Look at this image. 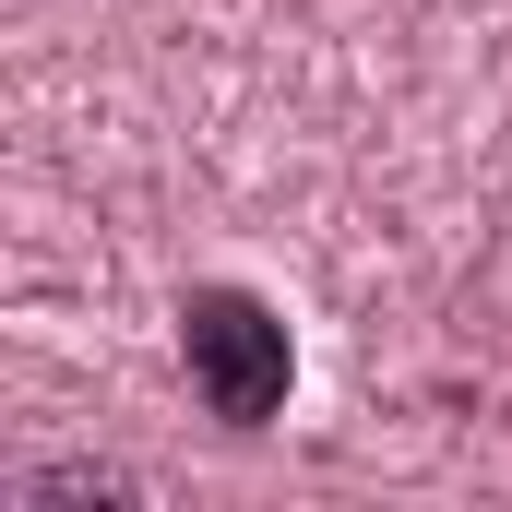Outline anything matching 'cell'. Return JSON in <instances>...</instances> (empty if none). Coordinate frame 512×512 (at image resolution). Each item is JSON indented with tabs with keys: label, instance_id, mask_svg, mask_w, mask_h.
I'll return each mask as SVG.
<instances>
[{
	"label": "cell",
	"instance_id": "cell-1",
	"mask_svg": "<svg viewBox=\"0 0 512 512\" xmlns=\"http://www.w3.org/2000/svg\"><path fill=\"white\" fill-rule=\"evenodd\" d=\"M179 370L203 393V417L227 429H274L286 393H298V334L262 286H191L179 298Z\"/></svg>",
	"mask_w": 512,
	"mask_h": 512
}]
</instances>
